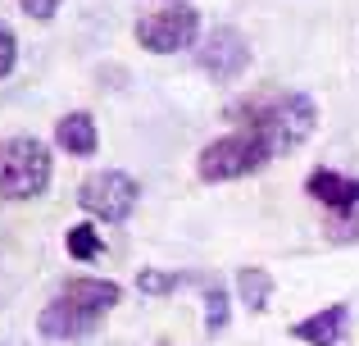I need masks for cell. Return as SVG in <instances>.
I'll return each mask as SVG.
<instances>
[{
	"mask_svg": "<svg viewBox=\"0 0 359 346\" xmlns=\"http://www.w3.org/2000/svg\"><path fill=\"white\" fill-rule=\"evenodd\" d=\"M318 124V109L305 91H278V96H264L255 105H245V128L255 137H264L273 155L282 151H296Z\"/></svg>",
	"mask_w": 359,
	"mask_h": 346,
	"instance_id": "1",
	"label": "cell"
},
{
	"mask_svg": "<svg viewBox=\"0 0 359 346\" xmlns=\"http://www.w3.org/2000/svg\"><path fill=\"white\" fill-rule=\"evenodd\" d=\"M50 187V151L36 137L0 142V201H32Z\"/></svg>",
	"mask_w": 359,
	"mask_h": 346,
	"instance_id": "2",
	"label": "cell"
},
{
	"mask_svg": "<svg viewBox=\"0 0 359 346\" xmlns=\"http://www.w3.org/2000/svg\"><path fill=\"white\" fill-rule=\"evenodd\" d=\"M269 160H273V151L264 146V137H255L250 128H241V133H228V137L205 146L201 160H196V173H201L205 182H228V178H245V173L264 169Z\"/></svg>",
	"mask_w": 359,
	"mask_h": 346,
	"instance_id": "3",
	"label": "cell"
},
{
	"mask_svg": "<svg viewBox=\"0 0 359 346\" xmlns=\"http://www.w3.org/2000/svg\"><path fill=\"white\" fill-rule=\"evenodd\" d=\"M137 201H141L137 178H128V173H118V169L91 173L87 182L78 187V205L87 214H96V219H105V223H123L132 210H137Z\"/></svg>",
	"mask_w": 359,
	"mask_h": 346,
	"instance_id": "4",
	"label": "cell"
},
{
	"mask_svg": "<svg viewBox=\"0 0 359 346\" xmlns=\"http://www.w3.org/2000/svg\"><path fill=\"white\" fill-rule=\"evenodd\" d=\"M196 32H201V14L191 5H168V9H155L137 23V41L146 46L150 55H173V51H187L196 46Z\"/></svg>",
	"mask_w": 359,
	"mask_h": 346,
	"instance_id": "5",
	"label": "cell"
},
{
	"mask_svg": "<svg viewBox=\"0 0 359 346\" xmlns=\"http://www.w3.org/2000/svg\"><path fill=\"white\" fill-rule=\"evenodd\" d=\"M245 64H250V46H245V36L237 27H214L210 41L201 46V69L210 73V78H219V82L241 78Z\"/></svg>",
	"mask_w": 359,
	"mask_h": 346,
	"instance_id": "6",
	"label": "cell"
},
{
	"mask_svg": "<svg viewBox=\"0 0 359 346\" xmlns=\"http://www.w3.org/2000/svg\"><path fill=\"white\" fill-rule=\"evenodd\" d=\"M100 319H105V314L69 301V296H55V301L41 310L36 328H41V338H50V342H78V338H87V333H96Z\"/></svg>",
	"mask_w": 359,
	"mask_h": 346,
	"instance_id": "7",
	"label": "cell"
},
{
	"mask_svg": "<svg viewBox=\"0 0 359 346\" xmlns=\"http://www.w3.org/2000/svg\"><path fill=\"white\" fill-rule=\"evenodd\" d=\"M305 192L314 196V201H323L327 210L346 214V210H355V205H359V178H346V173H337V169H314V173H309V182H305Z\"/></svg>",
	"mask_w": 359,
	"mask_h": 346,
	"instance_id": "8",
	"label": "cell"
},
{
	"mask_svg": "<svg viewBox=\"0 0 359 346\" xmlns=\"http://www.w3.org/2000/svg\"><path fill=\"white\" fill-rule=\"evenodd\" d=\"M346 324H351V310L337 301V305H327V310L300 319L296 328H291V338H300L305 346H337V342L346 338Z\"/></svg>",
	"mask_w": 359,
	"mask_h": 346,
	"instance_id": "9",
	"label": "cell"
},
{
	"mask_svg": "<svg viewBox=\"0 0 359 346\" xmlns=\"http://www.w3.org/2000/svg\"><path fill=\"white\" fill-rule=\"evenodd\" d=\"M96 119L87 114V109H73V114H64L60 124H55V146L69 155H96Z\"/></svg>",
	"mask_w": 359,
	"mask_h": 346,
	"instance_id": "10",
	"label": "cell"
},
{
	"mask_svg": "<svg viewBox=\"0 0 359 346\" xmlns=\"http://www.w3.org/2000/svg\"><path fill=\"white\" fill-rule=\"evenodd\" d=\"M60 296H69V301L87 305V310H96V314H109V310L118 305L123 287H118V283H109V278H69Z\"/></svg>",
	"mask_w": 359,
	"mask_h": 346,
	"instance_id": "11",
	"label": "cell"
},
{
	"mask_svg": "<svg viewBox=\"0 0 359 346\" xmlns=\"http://www.w3.org/2000/svg\"><path fill=\"white\" fill-rule=\"evenodd\" d=\"M237 287H241V301L250 305V310H264V305H269V292H273V278L264 274V269H241Z\"/></svg>",
	"mask_w": 359,
	"mask_h": 346,
	"instance_id": "12",
	"label": "cell"
},
{
	"mask_svg": "<svg viewBox=\"0 0 359 346\" xmlns=\"http://www.w3.org/2000/svg\"><path fill=\"white\" fill-rule=\"evenodd\" d=\"M105 251V241H100V232L91 228V223H78V228H69V255L73 260H91Z\"/></svg>",
	"mask_w": 359,
	"mask_h": 346,
	"instance_id": "13",
	"label": "cell"
},
{
	"mask_svg": "<svg viewBox=\"0 0 359 346\" xmlns=\"http://www.w3.org/2000/svg\"><path fill=\"white\" fill-rule=\"evenodd\" d=\"M205 324H210V333L228 328V292L223 287H210V296H205Z\"/></svg>",
	"mask_w": 359,
	"mask_h": 346,
	"instance_id": "14",
	"label": "cell"
},
{
	"mask_svg": "<svg viewBox=\"0 0 359 346\" xmlns=\"http://www.w3.org/2000/svg\"><path fill=\"white\" fill-rule=\"evenodd\" d=\"M14 60H18V36L9 23H0V78L14 73Z\"/></svg>",
	"mask_w": 359,
	"mask_h": 346,
	"instance_id": "15",
	"label": "cell"
},
{
	"mask_svg": "<svg viewBox=\"0 0 359 346\" xmlns=\"http://www.w3.org/2000/svg\"><path fill=\"white\" fill-rule=\"evenodd\" d=\"M18 9H23L27 18H36V23H46V18H55L60 0H18Z\"/></svg>",
	"mask_w": 359,
	"mask_h": 346,
	"instance_id": "16",
	"label": "cell"
},
{
	"mask_svg": "<svg viewBox=\"0 0 359 346\" xmlns=\"http://www.w3.org/2000/svg\"><path fill=\"white\" fill-rule=\"evenodd\" d=\"M141 287H146V292H164V287H177V278H168V274H141Z\"/></svg>",
	"mask_w": 359,
	"mask_h": 346,
	"instance_id": "17",
	"label": "cell"
}]
</instances>
